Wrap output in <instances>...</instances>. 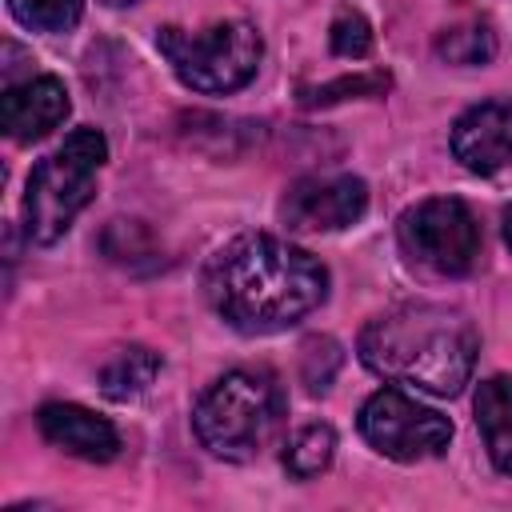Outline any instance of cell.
<instances>
[{"label":"cell","instance_id":"6da1fadb","mask_svg":"<svg viewBox=\"0 0 512 512\" xmlns=\"http://www.w3.org/2000/svg\"><path fill=\"white\" fill-rule=\"evenodd\" d=\"M204 296L228 328L244 336H268L320 308L328 296V272L312 252L280 236L244 232L208 260Z\"/></svg>","mask_w":512,"mask_h":512},{"label":"cell","instance_id":"7a4b0ae2","mask_svg":"<svg viewBox=\"0 0 512 512\" xmlns=\"http://www.w3.org/2000/svg\"><path fill=\"white\" fill-rule=\"evenodd\" d=\"M480 336L460 308L448 304H396L364 324L360 360L392 380L432 396H456L476 368Z\"/></svg>","mask_w":512,"mask_h":512},{"label":"cell","instance_id":"3957f363","mask_svg":"<svg viewBox=\"0 0 512 512\" xmlns=\"http://www.w3.org/2000/svg\"><path fill=\"white\" fill-rule=\"evenodd\" d=\"M284 424V388L268 368H232L192 408L196 440L228 464L256 460Z\"/></svg>","mask_w":512,"mask_h":512},{"label":"cell","instance_id":"277c9868","mask_svg":"<svg viewBox=\"0 0 512 512\" xmlns=\"http://www.w3.org/2000/svg\"><path fill=\"white\" fill-rule=\"evenodd\" d=\"M104 160H108V140L96 128H76L64 136V144L52 156H44L32 168L24 192L28 240L56 244L72 228L80 208H88V200L96 196V172L104 168Z\"/></svg>","mask_w":512,"mask_h":512},{"label":"cell","instance_id":"5b68a950","mask_svg":"<svg viewBox=\"0 0 512 512\" xmlns=\"http://www.w3.org/2000/svg\"><path fill=\"white\" fill-rule=\"evenodd\" d=\"M156 48L172 64L180 84H188L192 92L224 96L256 76L264 40L248 20H216L196 32L164 24L156 32Z\"/></svg>","mask_w":512,"mask_h":512},{"label":"cell","instance_id":"8992f818","mask_svg":"<svg viewBox=\"0 0 512 512\" xmlns=\"http://www.w3.org/2000/svg\"><path fill=\"white\" fill-rule=\"evenodd\" d=\"M360 436L388 460H432L452 444V420L404 388H380L360 408Z\"/></svg>","mask_w":512,"mask_h":512},{"label":"cell","instance_id":"52a82bcc","mask_svg":"<svg viewBox=\"0 0 512 512\" xmlns=\"http://www.w3.org/2000/svg\"><path fill=\"white\" fill-rule=\"evenodd\" d=\"M396 232L400 248L440 276H464L480 256V224L472 208L456 196H432L412 204L400 216Z\"/></svg>","mask_w":512,"mask_h":512},{"label":"cell","instance_id":"ba28073f","mask_svg":"<svg viewBox=\"0 0 512 512\" xmlns=\"http://www.w3.org/2000/svg\"><path fill=\"white\" fill-rule=\"evenodd\" d=\"M364 208H368V184L348 172L304 176L280 200V216L292 232H340L356 224Z\"/></svg>","mask_w":512,"mask_h":512},{"label":"cell","instance_id":"9c48e42d","mask_svg":"<svg viewBox=\"0 0 512 512\" xmlns=\"http://www.w3.org/2000/svg\"><path fill=\"white\" fill-rule=\"evenodd\" d=\"M448 144L452 156L476 176L504 168L512 160V100H484L460 112Z\"/></svg>","mask_w":512,"mask_h":512},{"label":"cell","instance_id":"30bf717a","mask_svg":"<svg viewBox=\"0 0 512 512\" xmlns=\"http://www.w3.org/2000/svg\"><path fill=\"white\" fill-rule=\"evenodd\" d=\"M68 88L56 76H28L20 84H8L0 96V128L16 144L44 140L52 128L64 124L68 116Z\"/></svg>","mask_w":512,"mask_h":512},{"label":"cell","instance_id":"8fae6325","mask_svg":"<svg viewBox=\"0 0 512 512\" xmlns=\"http://www.w3.org/2000/svg\"><path fill=\"white\" fill-rule=\"evenodd\" d=\"M36 428L52 448H60L76 460H88V464H108L120 452V432L104 416H96L80 404H60V400L44 404L36 412Z\"/></svg>","mask_w":512,"mask_h":512},{"label":"cell","instance_id":"7c38bea8","mask_svg":"<svg viewBox=\"0 0 512 512\" xmlns=\"http://www.w3.org/2000/svg\"><path fill=\"white\" fill-rule=\"evenodd\" d=\"M476 428L492 464L512 476V376H488L476 392Z\"/></svg>","mask_w":512,"mask_h":512},{"label":"cell","instance_id":"4fadbf2b","mask_svg":"<svg viewBox=\"0 0 512 512\" xmlns=\"http://www.w3.org/2000/svg\"><path fill=\"white\" fill-rule=\"evenodd\" d=\"M160 372V356L144 344H132V348H120L104 368H100V392L108 400H136L140 392H148V384L156 380Z\"/></svg>","mask_w":512,"mask_h":512},{"label":"cell","instance_id":"5bb4252c","mask_svg":"<svg viewBox=\"0 0 512 512\" xmlns=\"http://www.w3.org/2000/svg\"><path fill=\"white\" fill-rule=\"evenodd\" d=\"M332 452H336V432L328 424H304L284 444V472L296 480H312L332 464Z\"/></svg>","mask_w":512,"mask_h":512},{"label":"cell","instance_id":"9a60e30c","mask_svg":"<svg viewBox=\"0 0 512 512\" xmlns=\"http://www.w3.org/2000/svg\"><path fill=\"white\" fill-rule=\"evenodd\" d=\"M436 56L448 64H488L496 56V36L484 20H468V24H452L436 36Z\"/></svg>","mask_w":512,"mask_h":512},{"label":"cell","instance_id":"2e32d148","mask_svg":"<svg viewBox=\"0 0 512 512\" xmlns=\"http://www.w3.org/2000/svg\"><path fill=\"white\" fill-rule=\"evenodd\" d=\"M8 12L36 32H68L80 20L84 0H8Z\"/></svg>","mask_w":512,"mask_h":512},{"label":"cell","instance_id":"e0dca14e","mask_svg":"<svg viewBox=\"0 0 512 512\" xmlns=\"http://www.w3.org/2000/svg\"><path fill=\"white\" fill-rule=\"evenodd\" d=\"M328 40H332V52H336V56L360 60V56H368V52H372V24H368L360 12L344 8V12L332 20Z\"/></svg>","mask_w":512,"mask_h":512},{"label":"cell","instance_id":"ac0fdd59","mask_svg":"<svg viewBox=\"0 0 512 512\" xmlns=\"http://www.w3.org/2000/svg\"><path fill=\"white\" fill-rule=\"evenodd\" d=\"M384 88H388L384 72H360V76H340L332 84H320L316 92L304 96V104H336V100H348V96H376Z\"/></svg>","mask_w":512,"mask_h":512},{"label":"cell","instance_id":"d6986e66","mask_svg":"<svg viewBox=\"0 0 512 512\" xmlns=\"http://www.w3.org/2000/svg\"><path fill=\"white\" fill-rule=\"evenodd\" d=\"M504 244L512 248V204L504 208Z\"/></svg>","mask_w":512,"mask_h":512},{"label":"cell","instance_id":"ffe728a7","mask_svg":"<svg viewBox=\"0 0 512 512\" xmlns=\"http://www.w3.org/2000/svg\"><path fill=\"white\" fill-rule=\"evenodd\" d=\"M108 8H132V4H140V0H104Z\"/></svg>","mask_w":512,"mask_h":512}]
</instances>
